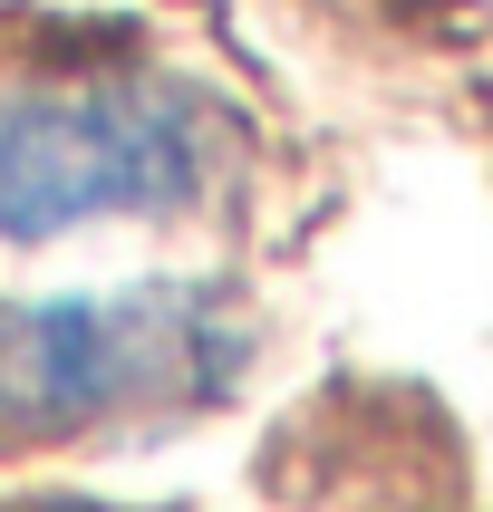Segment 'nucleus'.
<instances>
[{
  "instance_id": "obj_1",
  "label": "nucleus",
  "mask_w": 493,
  "mask_h": 512,
  "mask_svg": "<svg viewBox=\"0 0 493 512\" xmlns=\"http://www.w3.org/2000/svg\"><path fill=\"white\" fill-rule=\"evenodd\" d=\"M252 319L213 281H136L0 310V445H58L87 426H155L232 397Z\"/></svg>"
},
{
  "instance_id": "obj_2",
  "label": "nucleus",
  "mask_w": 493,
  "mask_h": 512,
  "mask_svg": "<svg viewBox=\"0 0 493 512\" xmlns=\"http://www.w3.org/2000/svg\"><path fill=\"white\" fill-rule=\"evenodd\" d=\"M223 165V126L174 78H68L0 97V242L97 213H174Z\"/></svg>"
}]
</instances>
